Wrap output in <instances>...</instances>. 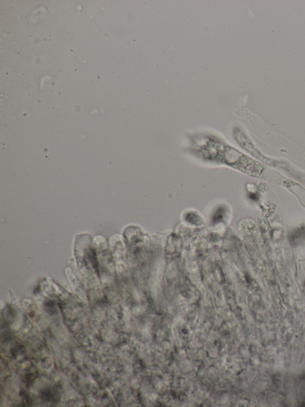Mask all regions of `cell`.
Returning a JSON list of instances; mask_svg holds the SVG:
<instances>
[{"mask_svg":"<svg viewBox=\"0 0 305 407\" xmlns=\"http://www.w3.org/2000/svg\"><path fill=\"white\" fill-rule=\"evenodd\" d=\"M305 240V228L299 229L291 235L290 242L294 244H298Z\"/></svg>","mask_w":305,"mask_h":407,"instance_id":"1","label":"cell"}]
</instances>
